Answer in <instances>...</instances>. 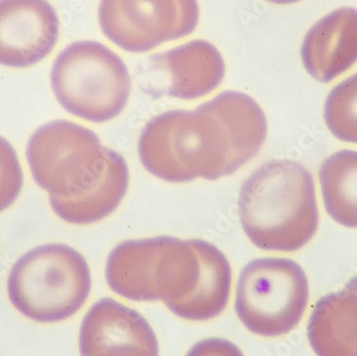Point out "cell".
Returning <instances> with one entry per match:
<instances>
[{
    "instance_id": "ba28073f",
    "label": "cell",
    "mask_w": 357,
    "mask_h": 356,
    "mask_svg": "<svg viewBox=\"0 0 357 356\" xmlns=\"http://www.w3.org/2000/svg\"><path fill=\"white\" fill-rule=\"evenodd\" d=\"M59 30L47 0H0V64L25 69L39 64L55 48Z\"/></svg>"
},
{
    "instance_id": "6da1fadb",
    "label": "cell",
    "mask_w": 357,
    "mask_h": 356,
    "mask_svg": "<svg viewBox=\"0 0 357 356\" xmlns=\"http://www.w3.org/2000/svg\"><path fill=\"white\" fill-rule=\"evenodd\" d=\"M268 121L256 101L224 91L194 110H169L151 119L140 135L144 168L162 180H218L234 174L261 150Z\"/></svg>"
},
{
    "instance_id": "30bf717a",
    "label": "cell",
    "mask_w": 357,
    "mask_h": 356,
    "mask_svg": "<svg viewBox=\"0 0 357 356\" xmlns=\"http://www.w3.org/2000/svg\"><path fill=\"white\" fill-rule=\"evenodd\" d=\"M149 69L154 73L162 96L180 100L202 98L215 90L226 73L220 50L206 40H194L166 53L151 57Z\"/></svg>"
},
{
    "instance_id": "8fae6325",
    "label": "cell",
    "mask_w": 357,
    "mask_h": 356,
    "mask_svg": "<svg viewBox=\"0 0 357 356\" xmlns=\"http://www.w3.org/2000/svg\"><path fill=\"white\" fill-rule=\"evenodd\" d=\"M307 72L330 82L357 61V10L344 7L319 20L305 36L301 48Z\"/></svg>"
},
{
    "instance_id": "7a4b0ae2",
    "label": "cell",
    "mask_w": 357,
    "mask_h": 356,
    "mask_svg": "<svg viewBox=\"0 0 357 356\" xmlns=\"http://www.w3.org/2000/svg\"><path fill=\"white\" fill-rule=\"evenodd\" d=\"M243 230L264 251H294L312 240L319 224L314 178L301 163L273 160L241 186Z\"/></svg>"
},
{
    "instance_id": "5bb4252c",
    "label": "cell",
    "mask_w": 357,
    "mask_h": 356,
    "mask_svg": "<svg viewBox=\"0 0 357 356\" xmlns=\"http://www.w3.org/2000/svg\"><path fill=\"white\" fill-rule=\"evenodd\" d=\"M128 188V164L121 154L110 149L105 175L89 194L71 200L50 198V203L54 212L70 224H92L105 218L120 206Z\"/></svg>"
},
{
    "instance_id": "52a82bcc",
    "label": "cell",
    "mask_w": 357,
    "mask_h": 356,
    "mask_svg": "<svg viewBox=\"0 0 357 356\" xmlns=\"http://www.w3.org/2000/svg\"><path fill=\"white\" fill-rule=\"evenodd\" d=\"M197 0H101L105 37L130 53H146L190 35L199 23Z\"/></svg>"
},
{
    "instance_id": "9c48e42d",
    "label": "cell",
    "mask_w": 357,
    "mask_h": 356,
    "mask_svg": "<svg viewBox=\"0 0 357 356\" xmlns=\"http://www.w3.org/2000/svg\"><path fill=\"white\" fill-rule=\"evenodd\" d=\"M79 351L85 356H156L158 343L151 325L138 311L105 297L84 318Z\"/></svg>"
},
{
    "instance_id": "5b68a950",
    "label": "cell",
    "mask_w": 357,
    "mask_h": 356,
    "mask_svg": "<svg viewBox=\"0 0 357 356\" xmlns=\"http://www.w3.org/2000/svg\"><path fill=\"white\" fill-rule=\"evenodd\" d=\"M109 151L93 131L55 120L31 135L26 156L33 180L50 198L71 200L89 194L101 182Z\"/></svg>"
},
{
    "instance_id": "8992f818",
    "label": "cell",
    "mask_w": 357,
    "mask_h": 356,
    "mask_svg": "<svg viewBox=\"0 0 357 356\" xmlns=\"http://www.w3.org/2000/svg\"><path fill=\"white\" fill-rule=\"evenodd\" d=\"M308 299V279L298 262L255 259L238 277L236 311L248 331L276 337L290 333L300 323Z\"/></svg>"
},
{
    "instance_id": "4fadbf2b",
    "label": "cell",
    "mask_w": 357,
    "mask_h": 356,
    "mask_svg": "<svg viewBox=\"0 0 357 356\" xmlns=\"http://www.w3.org/2000/svg\"><path fill=\"white\" fill-rule=\"evenodd\" d=\"M308 341L320 356H357V293L344 289L321 297L307 327Z\"/></svg>"
},
{
    "instance_id": "e0dca14e",
    "label": "cell",
    "mask_w": 357,
    "mask_h": 356,
    "mask_svg": "<svg viewBox=\"0 0 357 356\" xmlns=\"http://www.w3.org/2000/svg\"><path fill=\"white\" fill-rule=\"evenodd\" d=\"M24 176L15 149L0 136V212L13 205L23 188Z\"/></svg>"
},
{
    "instance_id": "2e32d148",
    "label": "cell",
    "mask_w": 357,
    "mask_h": 356,
    "mask_svg": "<svg viewBox=\"0 0 357 356\" xmlns=\"http://www.w3.org/2000/svg\"><path fill=\"white\" fill-rule=\"evenodd\" d=\"M324 120L335 138L357 144V73L330 92L324 105Z\"/></svg>"
},
{
    "instance_id": "ac0fdd59",
    "label": "cell",
    "mask_w": 357,
    "mask_h": 356,
    "mask_svg": "<svg viewBox=\"0 0 357 356\" xmlns=\"http://www.w3.org/2000/svg\"><path fill=\"white\" fill-rule=\"evenodd\" d=\"M268 3H275V5H290V3H296L301 0H266Z\"/></svg>"
},
{
    "instance_id": "7c38bea8",
    "label": "cell",
    "mask_w": 357,
    "mask_h": 356,
    "mask_svg": "<svg viewBox=\"0 0 357 356\" xmlns=\"http://www.w3.org/2000/svg\"><path fill=\"white\" fill-rule=\"evenodd\" d=\"M168 237L124 241L112 249L105 272L110 289L131 301H156V267Z\"/></svg>"
},
{
    "instance_id": "3957f363",
    "label": "cell",
    "mask_w": 357,
    "mask_h": 356,
    "mask_svg": "<svg viewBox=\"0 0 357 356\" xmlns=\"http://www.w3.org/2000/svg\"><path fill=\"white\" fill-rule=\"evenodd\" d=\"M91 290L85 257L59 243L23 255L8 277V295L22 315L42 323L63 321L77 313Z\"/></svg>"
},
{
    "instance_id": "d6986e66",
    "label": "cell",
    "mask_w": 357,
    "mask_h": 356,
    "mask_svg": "<svg viewBox=\"0 0 357 356\" xmlns=\"http://www.w3.org/2000/svg\"><path fill=\"white\" fill-rule=\"evenodd\" d=\"M346 288L349 289V290L354 291V292L357 293V276L350 279V281L347 283Z\"/></svg>"
},
{
    "instance_id": "9a60e30c",
    "label": "cell",
    "mask_w": 357,
    "mask_h": 356,
    "mask_svg": "<svg viewBox=\"0 0 357 356\" xmlns=\"http://www.w3.org/2000/svg\"><path fill=\"white\" fill-rule=\"evenodd\" d=\"M319 179L328 215L342 226L357 228V151L328 156L321 165Z\"/></svg>"
},
{
    "instance_id": "277c9868",
    "label": "cell",
    "mask_w": 357,
    "mask_h": 356,
    "mask_svg": "<svg viewBox=\"0 0 357 356\" xmlns=\"http://www.w3.org/2000/svg\"><path fill=\"white\" fill-rule=\"evenodd\" d=\"M52 89L73 116L102 124L119 116L131 94L128 66L96 41H77L62 50L51 72Z\"/></svg>"
}]
</instances>
